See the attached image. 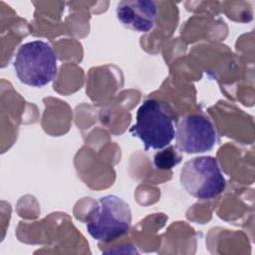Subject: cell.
Returning <instances> with one entry per match:
<instances>
[{
  "label": "cell",
  "instance_id": "1",
  "mask_svg": "<svg viewBox=\"0 0 255 255\" xmlns=\"http://www.w3.org/2000/svg\"><path fill=\"white\" fill-rule=\"evenodd\" d=\"M14 69L21 83L31 87H43L56 77L57 55L45 41L27 42L16 53Z\"/></svg>",
  "mask_w": 255,
  "mask_h": 255
},
{
  "label": "cell",
  "instance_id": "2",
  "mask_svg": "<svg viewBox=\"0 0 255 255\" xmlns=\"http://www.w3.org/2000/svg\"><path fill=\"white\" fill-rule=\"evenodd\" d=\"M88 233L101 242H111L125 235L131 224L129 205L116 195H106L89 213L86 222Z\"/></svg>",
  "mask_w": 255,
  "mask_h": 255
},
{
  "label": "cell",
  "instance_id": "3",
  "mask_svg": "<svg viewBox=\"0 0 255 255\" xmlns=\"http://www.w3.org/2000/svg\"><path fill=\"white\" fill-rule=\"evenodd\" d=\"M129 131L132 136L141 140L145 150L162 149L175 135L170 114L154 99H147L140 105L136 112L135 124Z\"/></svg>",
  "mask_w": 255,
  "mask_h": 255
},
{
  "label": "cell",
  "instance_id": "4",
  "mask_svg": "<svg viewBox=\"0 0 255 255\" xmlns=\"http://www.w3.org/2000/svg\"><path fill=\"white\" fill-rule=\"evenodd\" d=\"M180 183L189 195L200 200L214 198L225 189V179L217 160L208 155L187 160L180 170Z\"/></svg>",
  "mask_w": 255,
  "mask_h": 255
},
{
  "label": "cell",
  "instance_id": "5",
  "mask_svg": "<svg viewBox=\"0 0 255 255\" xmlns=\"http://www.w3.org/2000/svg\"><path fill=\"white\" fill-rule=\"evenodd\" d=\"M174 137L176 147L180 151L202 153L213 148L216 142V131L206 117L193 113L178 121Z\"/></svg>",
  "mask_w": 255,
  "mask_h": 255
},
{
  "label": "cell",
  "instance_id": "6",
  "mask_svg": "<svg viewBox=\"0 0 255 255\" xmlns=\"http://www.w3.org/2000/svg\"><path fill=\"white\" fill-rule=\"evenodd\" d=\"M118 20L127 28L137 32H148L153 28L157 5L149 0L121 1L117 6Z\"/></svg>",
  "mask_w": 255,
  "mask_h": 255
},
{
  "label": "cell",
  "instance_id": "7",
  "mask_svg": "<svg viewBox=\"0 0 255 255\" xmlns=\"http://www.w3.org/2000/svg\"><path fill=\"white\" fill-rule=\"evenodd\" d=\"M181 161V156L173 150L172 146L157 152L154 155V166L157 169H169Z\"/></svg>",
  "mask_w": 255,
  "mask_h": 255
}]
</instances>
